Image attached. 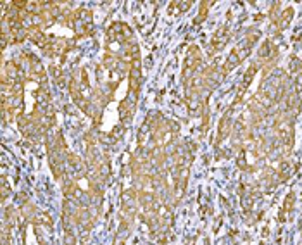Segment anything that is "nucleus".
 <instances>
[{
    "instance_id": "nucleus-1",
    "label": "nucleus",
    "mask_w": 302,
    "mask_h": 245,
    "mask_svg": "<svg viewBox=\"0 0 302 245\" xmlns=\"http://www.w3.org/2000/svg\"><path fill=\"white\" fill-rule=\"evenodd\" d=\"M231 107H230V111H226L224 113V116H223V120H221L219 122V129H217V140H224L226 136H230L231 135V131H233V124L235 122L231 121Z\"/></svg>"
},
{
    "instance_id": "nucleus-2",
    "label": "nucleus",
    "mask_w": 302,
    "mask_h": 245,
    "mask_svg": "<svg viewBox=\"0 0 302 245\" xmlns=\"http://www.w3.org/2000/svg\"><path fill=\"white\" fill-rule=\"evenodd\" d=\"M276 55V47L275 43H273L271 40L264 41V43L261 45V50H259V61L264 64V62H271L273 59H275Z\"/></svg>"
},
{
    "instance_id": "nucleus-3",
    "label": "nucleus",
    "mask_w": 302,
    "mask_h": 245,
    "mask_svg": "<svg viewBox=\"0 0 302 245\" xmlns=\"http://www.w3.org/2000/svg\"><path fill=\"white\" fill-rule=\"evenodd\" d=\"M228 40V30H223L221 33H217L216 37H214L213 43H211V52H217L223 48V45L226 43Z\"/></svg>"
},
{
    "instance_id": "nucleus-4",
    "label": "nucleus",
    "mask_w": 302,
    "mask_h": 245,
    "mask_svg": "<svg viewBox=\"0 0 302 245\" xmlns=\"http://www.w3.org/2000/svg\"><path fill=\"white\" fill-rule=\"evenodd\" d=\"M292 16H294V10H292V9H287V10H283V12H282V19L278 21V26H280V30H283V28H287V24L290 23V19H292Z\"/></svg>"
}]
</instances>
